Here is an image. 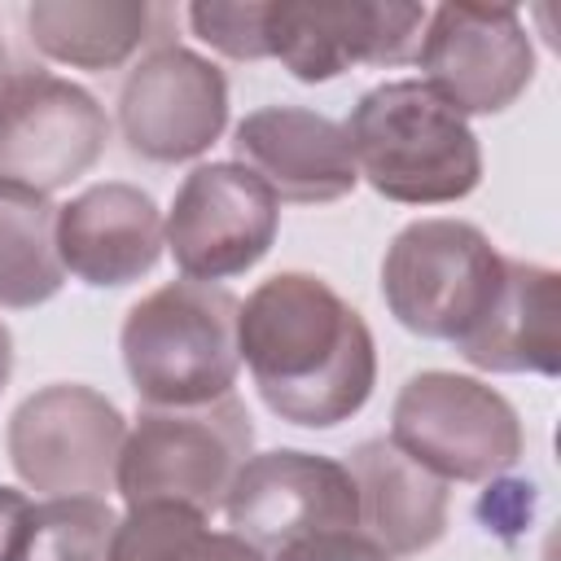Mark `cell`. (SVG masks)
Returning a JSON list of instances; mask_svg holds the SVG:
<instances>
[{"label": "cell", "instance_id": "cell-9", "mask_svg": "<svg viewBox=\"0 0 561 561\" xmlns=\"http://www.w3.org/2000/svg\"><path fill=\"white\" fill-rule=\"evenodd\" d=\"M280 202L241 162H202L167 210V250L184 280L219 285L250 272L276 241Z\"/></svg>", "mask_w": 561, "mask_h": 561}, {"label": "cell", "instance_id": "cell-16", "mask_svg": "<svg viewBox=\"0 0 561 561\" xmlns=\"http://www.w3.org/2000/svg\"><path fill=\"white\" fill-rule=\"evenodd\" d=\"M482 373H561V276L543 263L508 259L491 311L456 342Z\"/></svg>", "mask_w": 561, "mask_h": 561}, {"label": "cell", "instance_id": "cell-15", "mask_svg": "<svg viewBox=\"0 0 561 561\" xmlns=\"http://www.w3.org/2000/svg\"><path fill=\"white\" fill-rule=\"evenodd\" d=\"M167 219L136 184L105 180L57 206V254L70 276L92 289H118L158 267Z\"/></svg>", "mask_w": 561, "mask_h": 561}, {"label": "cell", "instance_id": "cell-26", "mask_svg": "<svg viewBox=\"0 0 561 561\" xmlns=\"http://www.w3.org/2000/svg\"><path fill=\"white\" fill-rule=\"evenodd\" d=\"M13 70H9V44H4V31H0V83L9 79Z\"/></svg>", "mask_w": 561, "mask_h": 561}, {"label": "cell", "instance_id": "cell-24", "mask_svg": "<svg viewBox=\"0 0 561 561\" xmlns=\"http://www.w3.org/2000/svg\"><path fill=\"white\" fill-rule=\"evenodd\" d=\"M31 513H35V504L22 491L0 486V561H18L26 530H31Z\"/></svg>", "mask_w": 561, "mask_h": 561}, {"label": "cell", "instance_id": "cell-8", "mask_svg": "<svg viewBox=\"0 0 561 561\" xmlns=\"http://www.w3.org/2000/svg\"><path fill=\"white\" fill-rule=\"evenodd\" d=\"M110 140L96 96L48 70H13L0 83V184L35 197L88 175Z\"/></svg>", "mask_w": 561, "mask_h": 561}, {"label": "cell", "instance_id": "cell-3", "mask_svg": "<svg viewBox=\"0 0 561 561\" xmlns=\"http://www.w3.org/2000/svg\"><path fill=\"white\" fill-rule=\"evenodd\" d=\"M241 298L206 280H167L131 302L118 346L140 408H197L232 394Z\"/></svg>", "mask_w": 561, "mask_h": 561}, {"label": "cell", "instance_id": "cell-18", "mask_svg": "<svg viewBox=\"0 0 561 561\" xmlns=\"http://www.w3.org/2000/svg\"><path fill=\"white\" fill-rule=\"evenodd\" d=\"M153 4L145 0H35L26 4V35L35 53L75 70H114L153 35Z\"/></svg>", "mask_w": 561, "mask_h": 561}, {"label": "cell", "instance_id": "cell-13", "mask_svg": "<svg viewBox=\"0 0 561 561\" xmlns=\"http://www.w3.org/2000/svg\"><path fill=\"white\" fill-rule=\"evenodd\" d=\"M421 4H294L267 0L263 44L298 83H329L351 66H403L416 61Z\"/></svg>", "mask_w": 561, "mask_h": 561}, {"label": "cell", "instance_id": "cell-11", "mask_svg": "<svg viewBox=\"0 0 561 561\" xmlns=\"http://www.w3.org/2000/svg\"><path fill=\"white\" fill-rule=\"evenodd\" d=\"M228 127V79L184 44H153L118 88V131L145 162L202 158Z\"/></svg>", "mask_w": 561, "mask_h": 561}, {"label": "cell", "instance_id": "cell-4", "mask_svg": "<svg viewBox=\"0 0 561 561\" xmlns=\"http://www.w3.org/2000/svg\"><path fill=\"white\" fill-rule=\"evenodd\" d=\"M250 447L254 425L237 394L197 408H140L118 456L114 491L127 508L175 504L210 517L224 508Z\"/></svg>", "mask_w": 561, "mask_h": 561}, {"label": "cell", "instance_id": "cell-25", "mask_svg": "<svg viewBox=\"0 0 561 561\" xmlns=\"http://www.w3.org/2000/svg\"><path fill=\"white\" fill-rule=\"evenodd\" d=\"M9 377H13V333H9V324L0 320V390L9 386Z\"/></svg>", "mask_w": 561, "mask_h": 561}, {"label": "cell", "instance_id": "cell-21", "mask_svg": "<svg viewBox=\"0 0 561 561\" xmlns=\"http://www.w3.org/2000/svg\"><path fill=\"white\" fill-rule=\"evenodd\" d=\"M118 513L105 500H44L18 561H110Z\"/></svg>", "mask_w": 561, "mask_h": 561}, {"label": "cell", "instance_id": "cell-14", "mask_svg": "<svg viewBox=\"0 0 561 561\" xmlns=\"http://www.w3.org/2000/svg\"><path fill=\"white\" fill-rule=\"evenodd\" d=\"M232 149L276 202L324 206L359 184L346 127L302 105H263L245 114L232 131Z\"/></svg>", "mask_w": 561, "mask_h": 561}, {"label": "cell", "instance_id": "cell-22", "mask_svg": "<svg viewBox=\"0 0 561 561\" xmlns=\"http://www.w3.org/2000/svg\"><path fill=\"white\" fill-rule=\"evenodd\" d=\"M263 13L267 0H197L188 4V26L202 44H210L215 53L232 57V61H263L267 44H263Z\"/></svg>", "mask_w": 561, "mask_h": 561}, {"label": "cell", "instance_id": "cell-19", "mask_svg": "<svg viewBox=\"0 0 561 561\" xmlns=\"http://www.w3.org/2000/svg\"><path fill=\"white\" fill-rule=\"evenodd\" d=\"M66 285L57 254V206L0 184V307H39Z\"/></svg>", "mask_w": 561, "mask_h": 561}, {"label": "cell", "instance_id": "cell-17", "mask_svg": "<svg viewBox=\"0 0 561 561\" xmlns=\"http://www.w3.org/2000/svg\"><path fill=\"white\" fill-rule=\"evenodd\" d=\"M351 482L359 500V526L386 557H416L447 530V482L403 456L390 438H368L351 451Z\"/></svg>", "mask_w": 561, "mask_h": 561}, {"label": "cell", "instance_id": "cell-5", "mask_svg": "<svg viewBox=\"0 0 561 561\" xmlns=\"http://www.w3.org/2000/svg\"><path fill=\"white\" fill-rule=\"evenodd\" d=\"M504 254L465 219H416L381 259V298L390 316L434 342H460L495 302Z\"/></svg>", "mask_w": 561, "mask_h": 561}, {"label": "cell", "instance_id": "cell-20", "mask_svg": "<svg viewBox=\"0 0 561 561\" xmlns=\"http://www.w3.org/2000/svg\"><path fill=\"white\" fill-rule=\"evenodd\" d=\"M110 561H267L232 530H210L206 517L175 504H140L118 517Z\"/></svg>", "mask_w": 561, "mask_h": 561}, {"label": "cell", "instance_id": "cell-10", "mask_svg": "<svg viewBox=\"0 0 561 561\" xmlns=\"http://www.w3.org/2000/svg\"><path fill=\"white\" fill-rule=\"evenodd\" d=\"M416 61L460 118L508 110L535 79V44L508 4H438L425 18Z\"/></svg>", "mask_w": 561, "mask_h": 561}, {"label": "cell", "instance_id": "cell-7", "mask_svg": "<svg viewBox=\"0 0 561 561\" xmlns=\"http://www.w3.org/2000/svg\"><path fill=\"white\" fill-rule=\"evenodd\" d=\"M123 443V412L79 381H53L26 394L4 434L13 473L48 500H105L118 478Z\"/></svg>", "mask_w": 561, "mask_h": 561}, {"label": "cell", "instance_id": "cell-12", "mask_svg": "<svg viewBox=\"0 0 561 561\" xmlns=\"http://www.w3.org/2000/svg\"><path fill=\"white\" fill-rule=\"evenodd\" d=\"M224 517L232 535H241L263 557H276L294 539L355 530L359 500L346 465L316 451L280 447L241 465L224 495Z\"/></svg>", "mask_w": 561, "mask_h": 561}, {"label": "cell", "instance_id": "cell-23", "mask_svg": "<svg viewBox=\"0 0 561 561\" xmlns=\"http://www.w3.org/2000/svg\"><path fill=\"white\" fill-rule=\"evenodd\" d=\"M272 561H394V557H386L364 530H324V535L294 539Z\"/></svg>", "mask_w": 561, "mask_h": 561}, {"label": "cell", "instance_id": "cell-6", "mask_svg": "<svg viewBox=\"0 0 561 561\" xmlns=\"http://www.w3.org/2000/svg\"><path fill=\"white\" fill-rule=\"evenodd\" d=\"M390 443L443 482H491L522 460L517 408L478 377L430 368L403 381Z\"/></svg>", "mask_w": 561, "mask_h": 561}, {"label": "cell", "instance_id": "cell-2", "mask_svg": "<svg viewBox=\"0 0 561 561\" xmlns=\"http://www.w3.org/2000/svg\"><path fill=\"white\" fill-rule=\"evenodd\" d=\"M355 171L403 206L460 202L482 180V149L473 127L421 79H390L368 88L346 123Z\"/></svg>", "mask_w": 561, "mask_h": 561}, {"label": "cell", "instance_id": "cell-1", "mask_svg": "<svg viewBox=\"0 0 561 561\" xmlns=\"http://www.w3.org/2000/svg\"><path fill=\"white\" fill-rule=\"evenodd\" d=\"M237 351L263 403L307 430L351 421L377 381L364 316L311 272H276L241 302Z\"/></svg>", "mask_w": 561, "mask_h": 561}]
</instances>
